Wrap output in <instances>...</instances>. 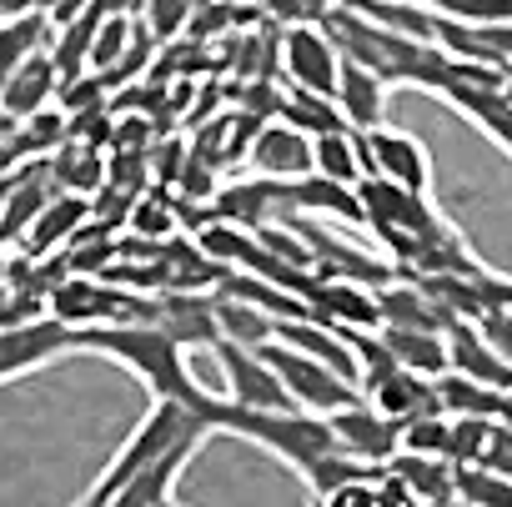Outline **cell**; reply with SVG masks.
<instances>
[{"label":"cell","mask_w":512,"mask_h":507,"mask_svg":"<svg viewBox=\"0 0 512 507\" xmlns=\"http://www.w3.org/2000/svg\"><path fill=\"white\" fill-rule=\"evenodd\" d=\"M76 352H96V357L136 372L151 397H176V402L201 407V397L211 392L186 367L181 337H171L161 322H96V327H81L76 332Z\"/></svg>","instance_id":"obj_1"},{"label":"cell","mask_w":512,"mask_h":507,"mask_svg":"<svg viewBox=\"0 0 512 507\" xmlns=\"http://www.w3.org/2000/svg\"><path fill=\"white\" fill-rule=\"evenodd\" d=\"M201 412H206V422H211L216 432L241 437V442H256L262 452H272L277 462H287L297 477H302L317 457H327V452L337 447L327 417H322V412H307V407H236L231 397L206 392V397H201Z\"/></svg>","instance_id":"obj_2"},{"label":"cell","mask_w":512,"mask_h":507,"mask_svg":"<svg viewBox=\"0 0 512 507\" xmlns=\"http://www.w3.org/2000/svg\"><path fill=\"white\" fill-rule=\"evenodd\" d=\"M191 417H196V407L191 402H176V397H151V412L126 432V442L111 452V462L101 467V477L86 487V507H111L116 502V492L161 452V447H171L186 427H191Z\"/></svg>","instance_id":"obj_3"},{"label":"cell","mask_w":512,"mask_h":507,"mask_svg":"<svg viewBox=\"0 0 512 507\" xmlns=\"http://www.w3.org/2000/svg\"><path fill=\"white\" fill-rule=\"evenodd\" d=\"M267 352V362L277 367V377H282V387H287V397L297 402V407H307V412H337V407H347V402H357L362 392H357V382H347L337 367H327L322 357H312V352H297L292 342H267L262 347Z\"/></svg>","instance_id":"obj_4"},{"label":"cell","mask_w":512,"mask_h":507,"mask_svg":"<svg viewBox=\"0 0 512 507\" xmlns=\"http://www.w3.org/2000/svg\"><path fill=\"white\" fill-rule=\"evenodd\" d=\"M61 357H76V327H66L61 317L41 312L26 322H0V387L21 382Z\"/></svg>","instance_id":"obj_5"},{"label":"cell","mask_w":512,"mask_h":507,"mask_svg":"<svg viewBox=\"0 0 512 507\" xmlns=\"http://www.w3.org/2000/svg\"><path fill=\"white\" fill-rule=\"evenodd\" d=\"M206 437H216V427H211L206 412L196 407L191 427H186L171 447H161V452L116 492V507H161V502H176V482H181V472L191 467V457L206 447Z\"/></svg>","instance_id":"obj_6"},{"label":"cell","mask_w":512,"mask_h":507,"mask_svg":"<svg viewBox=\"0 0 512 507\" xmlns=\"http://www.w3.org/2000/svg\"><path fill=\"white\" fill-rule=\"evenodd\" d=\"M216 367H221V382H226V397L236 407H297L277 377V367L267 362L262 347H241V342H216L211 347Z\"/></svg>","instance_id":"obj_7"},{"label":"cell","mask_w":512,"mask_h":507,"mask_svg":"<svg viewBox=\"0 0 512 507\" xmlns=\"http://www.w3.org/2000/svg\"><path fill=\"white\" fill-rule=\"evenodd\" d=\"M246 166L256 176H272V181H297L312 171V136L282 116H267L246 141Z\"/></svg>","instance_id":"obj_8"},{"label":"cell","mask_w":512,"mask_h":507,"mask_svg":"<svg viewBox=\"0 0 512 507\" xmlns=\"http://www.w3.org/2000/svg\"><path fill=\"white\" fill-rule=\"evenodd\" d=\"M282 66H287V81L292 86L332 96L337 91V71H342V51H337V41L327 36L322 21H302L282 41Z\"/></svg>","instance_id":"obj_9"},{"label":"cell","mask_w":512,"mask_h":507,"mask_svg":"<svg viewBox=\"0 0 512 507\" xmlns=\"http://www.w3.org/2000/svg\"><path fill=\"white\" fill-rule=\"evenodd\" d=\"M362 136H367L372 176H387V181H397V186H407L417 196H432V151L417 136L392 131L387 121L372 126V131H362Z\"/></svg>","instance_id":"obj_10"},{"label":"cell","mask_w":512,"mask_h":507,"mask_svg":"<svg viewBox=\"0 0 512 507\" xmlns=\"http://www.w3.org/2000/svg\"><path fill=\"white\" fill-rule=\"evenodd\" d=\"M327 427H332V437H337L342 452H352V457H362V462H372V467L397 452V422H392L387 412H377L367 397H357V402L327 412Z\"/></svg>","instance_id":"obj_11"},{"label":"cell","mask_w":512,"mask_h":507,"mask_svg":"<svg viewBox=\"0 0 512 507\" xmlns=\"http://www.w3.org/2000/svg\"><path fill=\"white\" fill-rule=\"evenodd\" d=\"M216 211L221 221H236V226H251V231H262L272 221H292L287 211V181H272V176H241L231 186L216 191Z\"/></svg>","instance_id":"obj_12"},{"label":"cell","mask_w":512,"mask_h":507,"mask_svg":"<svg viewBox=\"0 0 512 507\" xmlns=\"http://www.w3.org/2000/svg\"><path fill=\"white\" fill-rule=\"evenodd\" d=\"M56 91H61V71H56V61H51V51L41 46L36 56H26L21 66H16V76L0 86V116H6L11 126H21V121H31L36 111H46L51 101H56Z\"/></svg>","instance_id":"obj_13"},{"label":"cell","mask_w":512,"mask_h":507,"mask_svg":"<svg viewBox=\"0 0 512 507\" xmlns=\"http://www.w3.org/2000/svg\"><path fill=\"white\" fill-rule=\"evenodd\" d=\"M287 211L292 216H317V221H352V226L367 221L357 186H347L337 176H322V171H307V176L287 181Z\"/></svg>","instance_id":"obj_14"},{"label":"cell","mask_w":512,"mask_h":507,"mask_svg":"<svg viewBox=\"0 0 512 507\" xmlns=\"http://www.w3.org/2000/svg\"><path fill=\"white\" fill-rule=\"evenodd\" d=\"M387 91H392V86H387L372 66L342 56V71H337V91H332V101H337V111H342L347 126H357V131L382 126V121H387Z\"/></svg>","instance_id":"obj_15"},{"label":"cell","mask_w":512,"mask_h":507,"mask_svg":"<svg viewBox=\"0 0 512 507\" xmlns=\"http://www.w3.org/2000/svg\"><path fill=\"white\" fill-rule=\"evenodd\" d=\"M312 171L337 176L347 186H357L362 176H372V156H367V136L357 126H332L322 136H312Z\"/></svg>","instance_id":"obj_16"},{"label":"cell","mask_w":512,"mask_h":507,"mask_svg":"<svg viewBox=\"0 0 512 507\" xmlns=\"http://www.w3.org/2000/svg\"><path fill=\"white\" fill-rule=\"evenodd\" d=\"M76 231H86V201H81L76 191H56V196L46 201V211L31 221V231L21 236V246H26V257H46L56 241L66 246Z\"/></svg>","instance_id":"obj_17"},{"label":"cell","mask_w":512,"mask_h":507,"mask_svg":"<svg viewBox=\"0 0 512 507\" xmlns=\"http://www.w3.org/2000/svg\"><path fill=\"white\" fill-rule=\"evenodd\" d=\"M382 342L397 367L442 377L447 372V332H422V327H382Z\"/></svg>","instance_id":"obj_18"},{"label":"cell","mask_w":512,"mask_h":507,"mask_svg":"<svg viewBox=\"0 0 512 507\" xmlns=\"http://www.w3.org/2000/svg\"><path fill=\"white\" fill-rule=\"evenodd\" d=\"M46 36H51L46 6L21 11V16H0V86L16 76V66H21L26 56H36V51L46 46Z\"/></svg>","instance_id":"obj_19"},{"label":"cell","mask_w":512,"mask_h":507,"mask_svg":"<svg viewBox=\"0 0 512 507\" xmlns=\"http://www.w3.org/2000/svg\"><path fill=\"white\" fill-rule=\"evenodd\" d=\"M387 467L407 477V487L417 492V502H457V477H452V462H447V457H432V452H392Z\"/></svg>","instance_id":"obj_20"},{"label":"cell","mask_w":512,"mask_h":507,"mask_svg":"<svg viewBox=\"0 0 512 507\" xmlns=\"http://www.w3.org/2000/svg\"><path fill=\"white\" fill-rule=\"evenodd\" d=\"M216 327L226 342H241V347H267L277 337V317L267 307H256L236 292H221L216 297Z\"/></svg>","instance_id":"obj_21"},{"label":"cell","mask_w":512,"mask_h":507,"mask_svg":"<svg viewBox=\"0 0 512 507\" xmlns=\"http://www.w3.org/2000/svg\"><path fill=\"white\" fill-rule=\"evenodd\" d=\"M277 116L292 121V126L307 131V136H322V131H332V126H347L332 96H322V91H302V86H292V96H282Z\"/></svg>","instance_id":"obj_22"},{"label":"cell","mask_w":512,"mask_h":507,"mask_svg":"<svg viewBox=\"0 0 512 507\" xmlns=\"http://www.w3.org/2000/svg\"><path fill=\"white\" fill-rule=\"evenodd\" d=\"M497 417H452L447 427V462H482Z\"/></svg>","instance_id":"obj_23"},{"label":"cell","mask_w":512,"mask_h":507,"mask_svg":"<svg viewBox=\"0 0 512 507\" xmlns=\"http://www.w3.org/2000/svg\"><path fill=\"white\" fill-rule=\"evenodd\" d=\"M126 36H131V21H126V16H101V26H96V36H91L86 71H111V66H121Z\"/></svg>","instance_id":"obj_24"},{"label":"cell","mask_w":512,"mask_h":507,"mask_svg":"<svg viewBox=\"0 0 512 507\" xmlns=\"http://www.w3.org/2000/svg\"><path fill=\"white\" fill-rule=\"evenodd\" d=\"M427 11L462 26H487V21H512V0H427Z\"/></svg>","instance_id":"obj_25"},{"label":"cell","mask_w":512,"mask_h":507,"mask_svg":"<svg viewBox=\"0 0 512 507\" xmlns=\"http://www.w3.org/2000/svg\"><path fill=\"white\" fill-rule=\"evenodd\" d=\"M467 121H472L492 146H502V151L512 156V96H507V91L492 96V101H482L477 111H467Z\"/></svg>","instance_id":"obj_26"},{"label":"cell","mask_w":512,"mask_h":507,"mask_svg":"<svg viewBox=\"0 0 512 507\" xmlns=\"http://www.w3.org/2000/svg\"><path fill=\"white\" fill-rule=\"evenodd\" d=\"M131 226H136L141 236H151V241H166V236L176 231V221H166V206H161V201H141V206L131 211Z\"/></svg>","instance_id":"obj_27"},{"label":"cell","mask_w":512,"mask_h":507,"mask_svg":"<svg viewBox=\"0 0 512 507\" xmlns=\"http://www.w3.org/2000/svg\"><path fill=\"white\" fill-rule=\"evenodd\" d=\"M146 16H151V36L166 41V36L181 31V21H186V0H151Z\"/></svg>","instance_id":"obj_28"},{"label":"cell","mask_w":512,"mask_h":507,"mask_svg":"<svg viewBox=\"0 0 512 507\" xmlns=\"http://www.w3.org/2000/svg\"><path fill=\"white\" fill-rule=\"evenodd\" d=\"M46 0H0V16H21V11H36Z\"/></svg>","instance_id":"obj_29"},{"label":"cell","mask_w":512,"mask_h":507,"mask_svg":"<svg viewBox=\"0 0 512 507\" xmlns=\"http://www.w3.org/2000/svg\"><path fill=\"white\" fill-rule=\"evenodd\" d=\"M6 131H16V126H11V121H6V116H0V136H6Z\"/></svg>","instance_id":"obj_30"},{"label":"cell","mask_w":512,"mask_h":507,"mask_svg":"<svg viewBox=\"0 0 512 507\" xmlns=\"http://www.w3.org/2000/svg\"><path fill=\"white\" fill-rule=\"evenodd\" d=\"M502 71H507V96H512V66H502Z\"/></svg>","instance_id":"obj_31"},{"label":"cell","mask_w":512,"mask_h":507,"mask_svg":"<svg viewBox=\"0 0 512 507\" xmlns=\"http://www.w3.org/2000/svg\"><path fill=\"white\" fill-rule=\"evenodd\" d=\"M412 6H427V0H412Z\"/></svg>","instance_id":"obj_32"}]
</instances>
